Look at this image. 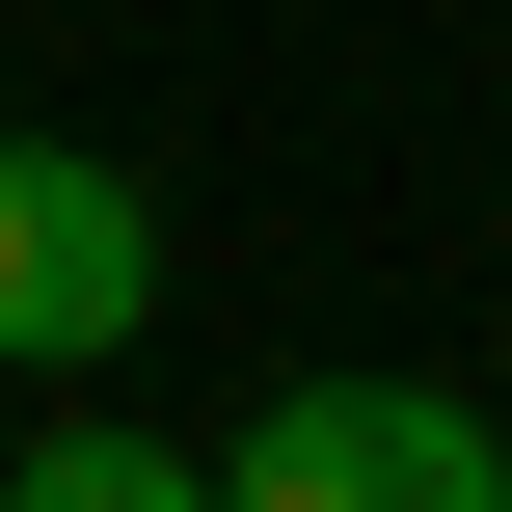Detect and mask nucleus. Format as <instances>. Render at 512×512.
<instances>
[{
	"instance_id": "f257e3e1",
	"label": "nucleus",
	"mask_w": 512,
	"mask_h": 512,
	"mask_svg": "<svg viewBox=\"0 0 512 512\" xmlns=\"http://www.w3.org/2000/svg\"><path fill=\"white\" fill-rule=\"evenodd\" d=\"M216 512H512V432L459 378H297L216 432Z\"/></svg>"
},
{
	"instance_id": "f03ea898",
	"label": "nucleus",
	"mask_w": 512,
	"mask_h": 512,
	"mask_svg": "<svg viewBox=\"0 0 512 512\" xmlns=\"http://www.w3.org/2000/svg\"><path fill=\"white\" fill-rule=\"evenodd\" d=\"M135 324H162V216H135V162L0 135V378H135Z\"/></svg>"
},
{
	"instance_id": "7ed1b4c3",
	"label": "nucleus",
	"mask_w": 512,
	"mask_h": 512,
	"mask_svg": "<svg viewBox=\"0 0 512 512\" xmlns=\"http://www.w3.org/2000/svg\"><path fill=\"white\" fill-rule=\"evenodd\" d=\"M189 486H216V459L135 432V405H27V432H0V512H189Z\"/></svg>"
}]
</instances>
